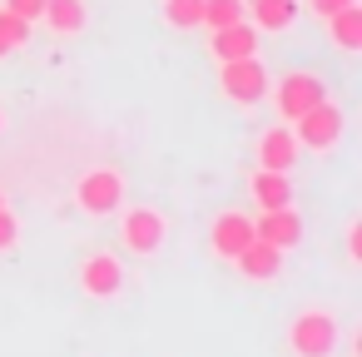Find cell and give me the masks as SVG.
<instances>
[{"instance_id":"obj_22","label":"cell","mask_w":362,"mask_h":357,"mask_svg":"<svg viewBox=\"0 0 362 357\" xmlns=\"http://www.w3.org/2000/svg\"><path fill=\"white\" fill-rule=\"evenodd\" d=\"M342 6H352V0H308V11H313L317 21H327V16H337Z\"/></svg>"},{"instance_id":"obj_15","label":"cell","mask_w":362,"mask_h":357,"mask_svg":"<svg viewBox=\"0 0 362 357\" xmlns=\"http://www.w3.org/2000/svg\"><path fill=\"white\" fill-rule=\"evenodd\" d=\"M258 30H288L298 21V0H248Z\"/></svg>"},{"instance_id":"obj_9","label":"cell","mask_w":362,"mask_h":357,"mask_svg":"<svg viewBox=\"0 0 362 357\" xmlns=\"http://www.w3.org/2000/svg\"><path fill=\"white\" fill-rule=\"evenodd\" d=\"M248 238H253V218H243L238 209L218 213V218H214V228H209V243H214V253H218V258H228V263L243 253V243H248Z\"/></svg>"},{"instance_id":"obj_21","label":"cell","mask_w":362,"mask_h":357,"mask_svg":"<svg viewBox=\"0 0 362 357\" xmlns=\"http://www.w3.org/2000/svg\"><path fill=\"white\" fill-rule=\"evenodd\" d=\"M16 238H21V223H16V213H11V209H0V253H6Z\"/></svg>"},{"instance_id":"obj_4","label":"cell","mask_w":362,"mask_h":357,"mask_svg":"<svg viewBox=\"0 0 362 357\" xmlns=\"http://www.w3.org/2000/svg\"><path fill=\"white\" fill-rule=\"evenodd\" d=\"M298 129V144H308V149H332L337 139H342V110L332 105V100H322V105H313L308 115H298L293 119Z\"/></svg>"},{"instance_id":"obj_3","label":"cell","mask_w":362,"mask_h":357,"mask_svg":"<svg viewBox=\"0 0 362 357\" xmlns=\"http://www.w3.org/2000/svg\"><path fill=\"white\" fill-rule=\"evenodd\" d=\"M218 90H223L233 105H258V100L268 95V70L258 65V55H248V60H223Z\"/></svg>"},{"instance_id":"obj_1","label":"cell","mask_w":362,"mask_h":357,"mask_svg":"<svg viewBox=\"0 0 362 357\" xmlns=\"http://www.w3.org/2000/svg\"><path fill=\"white\" fill-rule=\"evenodd\" d=\"M288 347L293 357H332L337 347V317L322 312V308H303L288 327Z\"/></svg>"},{"instance_id":"obj_19","label":"cell","mask_w":362,"mask_h":357,"mask_svg":"<svg viewBox=\"0 0 362 357\" xmlns=\"http://www.w3.org/2000/svg\"><path fill=\"white\" fill-rule=\"evenodd\" d=\"M164 21L174 30H194L204 21V0H164Z\"/></svg>"},{"instance_id":"obj_20","label":"cell","mask_w":362,"mask_h":357,"mask_svg":"<svg viewBox=\"0 0 362 357\" xmlns=\"http://www.w3.org/2000/svg\"><path fill=\"white\" fill-rule=\"evenodd\" d=\"M6 11L21 16V21H40L45 16V0H6Z\"/></svg>"},{"instance_id":"obj_24","label":"cell","mask_w":362,"mask_h":357,"mask_svg":"<svg viewBox=\"0 0 362 357\" xmlns=\"http://www.w3.org/2000/svg\"><path fill=\"white\" fill-rule=\"evenodd\" d=\"M0 209H6V194H0Z\"/></svg>"},{"instance_id":"obj_2","label":"cell","mask_w":362,"mask_h":357,"mask_svg":"<svg viewBox=\"0 0 362 357\" xmlns=\"http://www.w3.org/2000/svg\"><path fill=\"white\" fill-rule=\"evenodd\" d=\"M322 100H327V90H322V80L308 75V70H293V75H283V80L273 85V110H278V119H298V115H308V110L322 105Z\"/></svg>"},{"instance_id":"obj_11","label":"cell","mask_w":362,"mask_h":357,"mask_svg":"<svg viewBox=\"0 0 362 357\" xmlns=\"http://www.w3.org/2000/svg\"><path fill=\"white\" fill-rule=\"evenodd\" d=\"M209 50H214L218 60H248V55H258V30H253L248 21H233V25L214 30Z\"/></svg>"},{"instance_id":"obj_10","label":"cell","mask_w":362,"mask_h":357,"mask_svg":"<svg viewBox=\"0 0 362 357\" xmlns=\"http://www.w3.org/2000/svg\"><path fill=\"white\" fill-rule=\"evenodd\" d=\"M258 164H263V169H278V174H288V169L298 164V134H293L288 124H273V129H263V139H258Z\"/></svg>"},{"instance_id":"obj_13","label":"cell","mask_w":362,"mask_h":357,"mask_svg":"<svg viewBox=\"0 0 362 357\" xmlns=\"http://www.w3.org/2000/svg\"><path fill=\"white\" fill-rule=\"evenodd\" d=\"M248 189H253L258 209H288V204H293V184H288V174H278V169H258Z\"/></svg>"},{"instance_id":"obj_12","label":"cell","mask_w":362,"mask_h":357,"mask_svg":"<svg viewBox=\"0 0 362 357\" xmlns=\"http://www.w3.org/2000/svg\"><path fill=\"white\" fill-rule=\"evenodd\" d=\"M233 263H238V273H243V278L263 283V278H273V273H278V263H283V248H273L268 238H258V233H253Z\"/></svg>"},{"instance_id":"obj_16","label":"cell","mask_w":362,"mask_h":357,"mask_svg":"<svg viewBox=\"0 0 362 357\" xmlns=\"http://www.w3.org/2000/svg\"><path fill=\"white\" fill-rule=\"evenodd\" d=\"M55 35H75L85 30V0H45V16H40Z\"/></svg>"},{"instance_id":"obj_5","label":"cell","mask_w":362,"mask_h":357,"mask_svg":"<svg viewBox=\"0 0 362 357\" xmlns=\"http://www.w3.org/2000/svg\"><path fill=\"white\" fill-rule=\"evenodd\" d=\"M119 199H124V179H119L115 169H90V174L75 184V204H80L85 213H115Z\"/></svg>"},{"instance_id":"obj_18","label":"cell","mask_w":362,"mask_h":357,"mask_svg":"<svg viewBox=\"0 0 362 357\" xmlns=\"http://www.w3.org/2000/svg\"><path fill=\"white\" fill-rule=\"evenodd\" d=\"M233 21H243V0H204V21H199V25L223 30V25H233Z\"/></svg>"},{"instance_id":"obj_25","label":"cell","mask_w":362,"mask_h":357,"mask_svg":"<svg viewBox=\"0 0 362 357\" xmlns=\"http://www.w3.org/2000/svg\"><path fill=\"white\" fill-rule=\"evenodd\" d=\"M0 129H6V115H0Z\"/></svg>"},{"instance_id":"obj_14","label":"cell","mask_w":362,"mask_h":357,"mask_svg":"<svg viewBox=\"0 0 362 357\" xmlns=\"http://www.w3.org/2000/svg\"><path fill=\"white\" fill-rule=\"evenodd\" d=\"M327 30H332V45L337 50H362V6H342L337 16H327Z\"/></svg>"},{"instance_id":"obj_17","label":"cell","mask_w":362,"mask_h":357,"mask_svg":"<svg viewBox=\"0 0 362 357\" xmlns=\"http://www.w3.org/2000/svg\"><path fill=\"white\" fill-rule=\"evenodd\" d=\"M25 40H30V21H21V16H11L6 6H0V55L25 50Z\"/></svg>"},{"instance_id":"obj_8","label":"cell","mask_w":362,"mask_h":357,"mask_svg":"<svg viewBox=\"0 0 362 357\" xmlns=\"http://www.w3.org/2000/svg\"><path fill=\"white\" fill-rule=\"evenodd\" d=\"M253 233L288 253V248H298V243H303V218H298V209H293V204H288V209H263V218L253 223Z\"/></svg>"},{"instance_id":"obj_23","label":"cell","mask_w":362,"mask_h":357,"mask_svg":"<svg viewBox=\"0 0 362 357\" xmlns=\"http://www.w3.org/2000/svg\"><path fill=\"white\" fill-rule=\"evenodd\" d=\"M347 238H352V243H347V248H352V258H362V223H352V228H347Z\"/></svg>"},{"instance_id":"obj_6","label":"cell","mask_w":362,"mask_h":357,"mask_svg":"<svg viewBox=\"0 0 362 357\" xmlns=\"http://www.w3.org/2000/svg\"><path fill=\"white\" fill-rule=\"evenodd\" d=\"M164 233H169V223H164V213H154V209H129V213L119 218V238H124V248L139 253V258L159 253Z\"/></svg>"},{"instance_id":"obj_7","label":"cell","mask_w":362,"mask_h":357,"mask_svg":"<svg viewBox=\"0 0 362 357\" xmlns=\"http://www.w3.org/2000/svg\"><path fill=\"white\" fill-rule=\"evenodd\" d=\"M80 288H85L90 298H115V293L124 288L119 258H115V253H90V258L80 263Z\"/></svg>"}]
</instances>
